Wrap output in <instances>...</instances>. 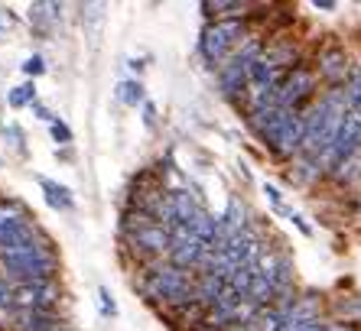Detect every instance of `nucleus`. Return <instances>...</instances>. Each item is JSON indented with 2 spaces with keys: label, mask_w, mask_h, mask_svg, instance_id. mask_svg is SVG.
Segmentation results:
<instances>
[{
  "label": "nucleus",
  "mask_w": 361,
  "mask_h": 331,
  "mask_svg": "<svg viewBox=\"0 0 361 331\" xmlns=\"http://www.w3.org/2000/svg\"><path fill=\"white\" fill-rule=\"evenodd\" d=\"M137 292L153 306L179 308L195 299V280L189 276V270H179L169 260H147L140 263Z\"/></svg>",
  "instance_id": "f257e3e1"
},
{
  "label": "nucleus",
  "mask_w": 361,
  "mask_h": 331,
  "mask_svg": "<svg viewBox=\"0 0 361 331\" xmlns=\"http://www.w3.org/2000/svg\"><path fill=\"white\" fill-rule=\"evenodd\" d=\"M0 263H4V270L10 276H17L20 282L56 280V270H59V260H56L46 237L36 240V244H26V247L0 250Z\"/></svg>",
  "instance_id": "f03ea898"
},
{
  "label": "nucleus",
  "mask_w": 361,
  "mask_h": 331,
  "mask_svg": "<svg viewBox=\"0 0 361 331\" xmlns=\"http://www.w3.org/2000/svg\"><path fill=\"white\" fill-rule=\"evenodd\" d=\"M247 17H231V20H215L202 30V39H199V52L209 65H225L228 56L247 39Z\"/></svg>",
  "instance_id": "7ed1b4c3"
},
{
  "label": "nucleus",
  "mask_w": 361,
  "mask_h": 331,
  "mask_svg": "<svg viewBox=\"0 0 361 331\" xmlns=\"http://www.w3.org/2000/svg\"><path fill=\"white\" fill-rule=\"evenodd\" d=\"M316 82H319L316 68L300 62V65H296L293 72H286V78L280 82L277 94H274V104H277L280 111H300L302 114V108L316 98Z\"/></svg>",
  "instance_id": "20e7f679"
},
{
  "label": "nucleus",
  "mask_w": 361,
  "mask_h": 331,
  "mask_svg": "<svg viewBox=\"0 0 361 331\" xmlns=\"http://www.w3.org/2000/svg\"><path fill=\"white\" fill-rule=\"evenodd\" d=\"M121 237H124V250L137 254L140 263H147V260H163V254L169 257V247H173V234H169L163 224L137 227V231H121Z\"/></svg>",
  "instance_id": "39448f33"
},
{
  "label": "nucleus",
  "mask_w": 361,
  "mask_h": 331,
  "mask_svg": "<svg viewBox=\"0 0 361 331\" xmlns=\"http://www.w3.org/2000/svg\"><path fill=\"white\" fill-rule=\"evenodd\" d=\"M62 289L56 280H42V282H17L13 286V306L23 312H52L59 302Z\"/></svg>",
  "instance_id": "423d86ee"
},
{
  "label": "nucleus",
  "mask_w": 361,
  "mask_h": 331,
  "mask_svg": "<svg viewBox=\"0 0 361 331\" xmlns=\"http://www.w3.org/2000/svg\"><path fill=\"white\" fill-rule=\"evenodd\" d=\"M316 75L322 82H329V88H345V82L352 78V65H348V52L342 46H326L316 56Z\"/></svg>",
  "instance_id": "0eeeda50"
},
{
  "label": "nucleus",
  "mask_w": 361,
  "mask_h": 331,
  "mask_svg": "<svg viewBox=\"0 0 361 331\" xmlns=\"http://www.w3.org/2000/svg\"><path fill=\"white\" fill-rule=\"evenodd\" d=\"M302 114L300 111H290V117L283 120V127H280L277 133H274V140L267 143V149L274 153L277 159H293L300 156V146H302Z\"/></svg>",
  "instance_id": "6e6552de"
},
{
  "label": "nucleus",
  "mask_w": 361,
  "mask_h": 331,
  "mask_svg": "<svg viewBox=\"0 0 361 331\" xmlns=\"http://www.w3.org/2000/svg\"><path fill=\"white\" fill-rule=\"evenodd\" d=\"M205 254H209V247H205L202 240H195L192 234H189V227L173 231V247H169V263H173V266H179V270L202 266Z\"/></svg>",
  "instance_id": "1a4fd4ad"
},
{
  "label": "nucleus",
  "mask_w": 361,
  "mask_h": 331,
  "mask_svg": "<svg viewBox=\"0 0 361 331\" xmlns=\"http://www.w3.org/2000/svg\"><path fill=\"white\" fill-rule=\"evenodd\" d=\"M59 17H62L59 4H33V7H30V23L36 26V33H49L52 23Z\"/></svg>",
  "instance_id": "9d476101"
},
{
  "label": "nucleus",
  "mask_w": 361,
  "mask_h": 331,
  "mask_svg": "<svg viewBox=\"0 0 361 331\" xmlns=\"http://www.w3.org/2000/svg\"><path fill=\"white\" fill-rule=\"evenodd\" d=\"M39 185H42V192H46V201H49L56 211H72V192L66 189V185H59V182H52V179H39Z\"/></svg>",
  "instance_id": "9b49d317"
},
{
  "label": "nucleus",
  "mask_w": 361,
  "mask_h": 331,
  "mask_svg": "<svg viewBox=\"0 0 361 331\" xmlns=\"http://www.w3.org/2000/svg\"><path fill=\"white\" fill-rule=\"evenodd\" d=\"M322 175V166L319 159H310V156H296V166L290 169V179L293 182H312Z\"/></svg>",
  "instance_id": "f8f14e48"
},
{
  "label": "nucleus",
  "mask_w": 361,
  "mask_h": 331,
  "mask_svg": "<svg viewBox=\"0 0 361 331\" xmlns=\"http://www.w3.org/2000/svg\"><path fill=\"white\" fill-rule=\"evenodd\" d=\"M118 98L124 101L127 108H137V104H143V85L134 82V78H130V82H121L118 85Z\"/></svg>",
  "instance_id": "ddd939ff"
},
{
  "label": "nucleus",
  "mask_w": 361,
  "mask_h": 331,
  "mask_svg": "<svg viewBox=\"0 0 361 331\" xmlns=\"http://www.w3.org/2000/svg\"><path fill=\"white\" fill-rule=\"evenodd\" d=\"M7 104H10V108H26V104H36V85L26 82V85H20V88H13V92L7 94Z\"/></svg>",
  "instance_id": "4468645a"
},
{
  "label": "nucleus",
  "mask_w": 361,
  "mask_h": 331,
  "mask_svg": "<svg viewBox=\"0 0 361 331\" xmlns=\"http://www.w3.org/2000/svg\"><path fill=\"white\" fill-rule=\"evenodd\" d=\"M10 308H17L13 306V286L0 280V312H10Z\"/></svg>",
  "instance_id": "2eb2a0df"
},
{
  "label": "nucleus",
  "mask_w": 361,
  "mask_h": 331,
  "mask_svg": "<svg viewBox=\"0 0 361 331\" xmlns=\"http://www.w3.org/2000/svg\"><path fill=\"white\" fill-rule=\"evenodd\" d=\"M49 130H52V140H56V143H72V130H68L62 120H52Z\"/></svg>",
  "instance_id": "dca6fc26"
},
{
  "label": "nucleus",
  "mask_w": 361,
  "mask_h": 331,
  "mask_svg": "<svg viewBox=\"0 0 361 331\" xmlns=\"http://www.w3.org/2000/svg\"><path fill=\"white\" fill-rule=\"evenodd\" d=\"M23 72L30 75V78H36V75H42L46 72V62H42V56H30L23 62Z\"/></svg>",
  "instance_id": "f3484780"
},
{
  "label": "nucleus",
  "mask_w": 361,
  "mask_h": 331,
  "mask_svg": "<svg viewBox=\"0 0 361 331\" xmlns=\"http://www.w3.org/2000/svg\"><path fill=\"white\" fill-rule=\"evenodd\" d=\"M98 299H101V312H104V315H118V306H114V299H111L108 289H98Z\"/></svg>",
  "instance_id": "a211bd4d"
},
{
  "label": "nucleus",
  "mask_w": 361,
  "mask_h": 331,
  "mask_svg": "<svg viewBox=\"0 0 361 331\" xmlns=\"http://www.w3.org/2000/svg\"><path fill=\"white\" fill-rule=\"evenodd\" d=\"M33 114H36V117H39V120H49V124H52V120H56V117H52V114H49V111L42 108L39 101H36V104H33Z\"/></svg>",
  "instance_id": "6ab92c4d"
},
{
  "label": "nucleus",
  "mask_w": 361,
  "mask_h": 331,
  "mask_svg": "<svg viewBox=\"0 0 361 331\" xmlns=\"http://www.w3.org/2000/svg\"><path fill=\"white\" fill-rule=\"evenodd\" d=\"M290 221H293V224H296V227H300V231H302V234H306V237H312V227H310V224H306V221H302V218H300V215H296V211H293V218H290Z\"/></svg>",
  "instance_id": "aec40b11"
},
{
  "label": "nucleus",
  "mask_w": 361,
  "mask_h": 331,
  "mask_svg": "<svg viewBox=\"0 0 361 331\" xmlns=\"http://www.w3.org/2000/svg\"><path fill=\"white\" fill-rule=\"evenodd\" d=\"M329 328V322H322V318H316V322H310V325H302L300 331H326Z\"/></svg>",
  "instance_id": "412c9836"
},
{
  "label": "nucleus",
  "mask_w": 361,
  "mask_h": 331,
  "mask_svg": "<svg viewBox=\"0 0 361 331\" xmlns=\"http://www.w3.org/2000/svg\"><path fill=\"white\" fill-rule=\"evenodd\" d=\"M143 114H147V124H157V111H153V104H143Z\"/></svg>",
  "instance_id": "4be33fe9"
},
{
  "label": "nucleus",
  "mask_w": 361,
  "mask_h": 331,
  "mask_svg": "<svg viewBox=\"0 0 361 331\" xmlns=\"http://www.w3.org/2000/svg\"><path fill=\"white\" fill-rule=\"evenodd\" d=\"M312 7H316V10H336V0H316Z\"/></svg>",
  "instance_id": "5701e85b"
},
{
  "label": "nucleus",
  "mask_w": 361,
  "mask_h": 331,
  "mask_svg": "<svg viewBox=\"0 0 361 331\" xmlns=\"http://www.w3.org/2000/svg\"><path fill=\"white\" fill-rule=\"evenodd\" d=\"M231 331H254V328H251V325H235Z\"/></svg>",
  "instance_id": "b1692460"
},
{
  "label": "nucleus",
  "mask_w": 361,
  "mask_h": 331,
  "mask_svg": "<svg viewBox=\"0 0 361 331\" xmlns=\"http://www.w3.org/2000/svg\"><path fill=\"white\" fill-rule=\"evenodd\" d=\"M199 331H219V328H212V325H202V328Z\"/></svg>",
  "instance_id": "393cba45"
}]
</instances>
